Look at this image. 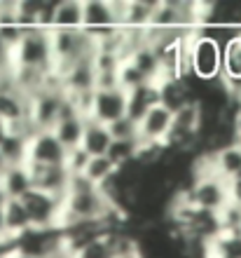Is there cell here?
<instances>
[{"label":"cell","instance_id":"6da1fadb","mask_svg":"<svg viewBox=\"0 0 241 258\" xmlns=\"http://www.w3.org/2000/svg\"><path fill=\"white\" fill-rule=\"evenodd\" d=\"M190 71L197 80L215 82L222 75V42L197 31L190 42Z\"/></svg>","mask_w":241,"mask_h":258},{"label":"cell","instance_id":"7a4b0ae2","mask_svg":"<svg viewBox=\"0 0 241 258\" xmlns=\"http://www.w3.org/2000/svg\"><path fill=\"white\" fill-rule=\"evenodd\" d=\"M14 66L19 68H35V71H52L54 68V54H52V40H49V31L35 28L26 31L21 45L12 52Z\"/></svg>","mask_w":241,"mask_h":258},{"label":"cell","instance_id":"3957f363","mask_svg":"<svg viewBox=\"0 0 241 258\" xmlns=\"http://www.w3.org/2000/svg\"><path fill=\"white\" fill-rule=\"evenodd\" d=\"M66 96L61 89H42L28 99V120L38 132H52L61 120Z\"/></svg>","mask_w":241,"mask_h":258},{"label":"cell","instance_id":"277c9868","mask_svg":"<svg viewBox=\"0 0 241 258\" xmlns=\"http://www.w3.org/2000/svg\"><path fill=\"white\" fill-rule=\"evenodd\" d=\"M188 200L197 207L199 211L206 214H220L229 202V181H225L222 176H211L201 178L194 183V188L188 192Z\"/></svg>","mask_w":241,"mask_h":258},{"label":"cell","instance_id":"5b68a950","mask_svg":"<svg viewBox=\"0 0 241 258\" xmlns=\"http://www.w3.org/2000/svg\"><path fill=\"white\" fill-rule=\"evenodd\" d=\"M21 202H24L28 216H31L33 230H56L63 200L40 190H31Z\"/></svg>","mask_w":241,"mask_h":258},{"label":"cell","instance_id":"8992f818","mask_svg":"<svg viewBox=\"0 0 241 258\" xmlns=\"http://www.w3.org/2000/svg\"><path fill=\"white\" fill-rule=\"evenodd\" d=\"M82 10H85V26L82 31L89 33L94 40H101L110 35L113 31L122 28L115 19V12L110 7V0H82Z\"/></svg>","mask_w":241,"mask_h":258},{"label":"cell","instance_id":"52a82bcc","mask_svg":"<svg viewBox=\"0 0 241 258\" xmlns=\"http://www.w3.org/2000/svg\"><path fill=\"white\" fill-rule=\"evenodd\" d=\"M129 115V94L122 89H108V92H96L92 117L99 124H113L117 120Z\"/></svg>","mask_w":241,"mask_h":258},{"label":"cell","instance_id":"ba28073f","mask_svg":"<svg viewBox=\"0 0 241 258\" xmlns=\"http://www.w3.org/2000/svg\"><path fill=\"white\" fill-rule=\"evenodd\" d=\"M28 171H31V178H33V190L47 192L59 200H66L68 195V185H70V174L63 164L59 167H45V164H26Z\"/></svg>","mask_w":241,"mask_h":258},{"label":"cell","instance_id":"9c48e42d","mask_svg":"<svg viewBox=\"0 0 241 258\" xmlns=\"http://www.w3.org/2000/svg\"><path fill=\"white\" fill-rule=\"evenodd\" d=\"M174 127V113L157 103L154 108H150L138 122V141L143 143H164L167 146L169 134Z\"/></svg>","mask_w":241,"mask_h":258},{"label":"cell","instance_id":"30bf717a","mask_svg":"<svg viewBox=\"0 0 241 258\" xmlns=\"http://www.w3.org/2000/svg\"><path fill=\"white\" fill-rule=\"evenodd\" d=\"M68 150L59 143L54 132H38L28 139V162L45 164V167H59L66 162Z\"/></svg>","mask_w":241,"mask_h":258},{"label":"cell","instance_id":"8fae6325","mask_svg":"<svg viewBox=\"0 0 241 258\" xmlns=\"http://www.w3.org/2000/svg\"><path fill=\"white\" fill-rule=\"evenodd\" d=\"M159 99L162 106H167L171 113H178L190 103L199 101V99H194L192 87L188 85V78H178V80H169L159 85Z\"/></svg>","mask_w":241,"mask_h":258},{"label":"cell","instance_id":"7c38bea8","mask_svg":"<svg viewBox=\"0 0 241 258\" xmlns=\"http://www.w3.org/2000/svg\"><path fill=\"white\" fill-rule=\"evenodd\" d=\"M82 26H85L82 0H59L54 7L52 31H82Z\"/></svg>","mask_w":241,"mask_h":258},{"label":"cell","instance_id":"4fadbf2b","mask_svg":"<svg viewBox=\"0 0 241 258\" xmlns=\"http://www.w3.org/2000/svg\"><path fill=\"white\" fill-rule=\"evenodd\" d=\"M92 59H82L68 71L63 78V92H96V68Z\"/></svg>","mask_w":241,"mask_h":258},{"label":"cell","instance_id":"5bb4252c","mask_svg":"<svg viewBox=\"0 0 241 258\" xmlns=\"http://www.w3.org/2000/svg\"><path fill=\"white\" fill-rule=\"evenodd\" d=\"M87 122H89L87 117L68 115V117H61L59 124H56L52 132H54V136L59 139V143L66 150L82 148V139H85V129H87Z\"/></svg>","mask_w":241,"mask_h":258},{"label":"cell","instance_id":"9a60e30c","mask_svg":"<svg viewBox=\"0 0 241 258\" xmlns=\"http://www.w3.org/2000/svg\"><path fill=\"white\" fill-rule=\"evenodd\" d=\"M5 223H7V232H10V239L17 242V239H24L28 232L33 230V223H31V216H28L26 207L21 200H10L5 209Z\"/></svg>","mask_w":241,"mask_h":258},{"label":"cell","instance_id":"2e32d148","mask_svg":"<svg viewBox=\"0 0 241 258\" xmlns=\"http://www.w3.org/2000/svg\"><path fill=\"white\" fill-rule=\"evenodd\" d=\"M154 0H127L124 17H122V28L131 31H145L152 24Z\"/></svg>","mask_w":241,"mask_h":258},{"label":"cell","instance_id":"e0dca14e","mask_svg":"<svg viewBox=\"0 0 241 258\" xmlns=\"http://www.w3.org/2000/svg\"><path fill=\"white\" fill-rule=\"evenodd\" d=\"M28 120V99L21 92H0V122L17 124Z\"/></svg>","mask_w":241,"mask_h":258},{"label":"cell","instance_id":"ac0fdd59","mask_svg":"<svg viewBox=\"0 0 241 258\" xmlns=\"http://www.w3.org/2000/svg\"><path fill=\"white\" fill-rule=\"evenodd\" d=\"M157 103H162L159 87L152 85V82H147V85L134 89V92L129 94V117H134L136 122H141V117L145 115L150 108H154Z\"/></svg>","mask_w":241,"mask_h":258},{"label":"cell","instance_id":"d6986e66","mask_svg":"<svg viewBox=\"0 0 241 258\" xmlns=\"http://www.w3.org/2000/svg\"><path fill=\"white\" fill-rule=\"evenodd\" d=\"M0 183H3L10 200H24L33 190V178H31V171H28L26 164L24 167H10L5 171V176L0 178Z\"/></svg>","mask_w":241,"mask_h":258},{"label":"cell","instance_id":"ffe728a7","mask_svg":"<svg viewBox=\"0 0 241 258\" xmlns=\"http://www.w3.org/2000/svg\"><path fill=\"white\" fill-rule=\"evenodd\" d=\"M110 143H113V136H110L106 124L89 120L87 129H85V139H82V148L87 150L92 157H101V155H108Z\"/></svg>","mask_w":241,"mask_h":258},{"label":"cell","instance_id":"44dd1931","mask_svg":"<svg viewBox=\"0 0 241 258\" xmlns=\"http://www.w3.org/2000/svg\"><path fill=\"white\" fill-rule=\"evenodd\" d=\"M0 153L5 157L7 167H24V164H28V139L7 132L0 139Z\"/></svg>","mask_w":241,"mask_h":258},{"label":"cell","instance_id":"7402d4cb","mask_svg":"<svg viewBox=\"0 0 241 258\" xmlns=\"http://www.w3.org/2000/svg\"><path fill=\"white\" fill-rule=\"evenodd\" d=\"M120 174V169L115 167L113 162H110V157L108 155H101V157H92L87 164V169H85V178H87L92 185H103L106 181H110V178H115Z\"/></svg>","mask_w":241,"mask_h":258},{"label":"cell","instance_id":"603a6c76","mask_svg":"<svg viewBox=\"0 0 241 258\" xmlns=\"http://www.w3.org/2000/svg\"><path fill=\"white\" fill-rule=\"evenodd\" d=\"M136 150H138V141H113L108 157L117 169H124L127 164L136 162Z\"/></svg>","mask_w":241,"mask_h":258},{"label":"cell","instance_id":"cb8c5ba5","mask_svg":"<svg viewBox=\"0 0 241 258\" xmlns=\"http://www.w3.org/2000/svg\"><path fill=\"white\" fill-rule=\"evenodd\" d=\"M117 82H120V89L122 92H127V94H131L134 89L147 85V80L143 78V73L134 66V63L129 61V59L127 61H122L120 71H117Z\"/></svg>","mask_w":241,"mask_h":258},{"label":"cell","instance_id":"d4e9b609","mask_svg":"<svg viewBox=\"0 0 241 258\" xmlns=\"http://www.w3.org/2000/svg\"><path fill=\"white\" fill-rule=\"evenodd\" d=\"M75 258H115L113 244H110V232H106V235H101V237H94L92 242H87Z\"/></svg>","mask_w":241,"mask_h":258},{"label":"cell","instance_id":"484cf974","mask_svg":"<svg viewBox=\"0 0 241 258\" xmlns=\"http://www.w3.org/2000/svg\"><path fill=\"white\" fill-rule=\"evenodd\" d=\"M108 132L113 136V141H138V122L129 115L108 124Z\"/></svg>","mask_w":241,"mask_h":258},{"label":"cell","instance_id":"4316f807","mask_svg":"<svg viewBox=\"0 0 241 258\" xmlns=\"http://www.w3.org/2000/svg\"><path fill=\"white\" fill-rule=\"evenodd\" d=\"M89 160H92V155H89L85 148H73V150H68L63 167L68 169V174H70V176H77V174H85Z\"/></svg>","mask_w":241,"mask_h":258},{"label":"cell","instance_id":"83f0119b","mask_svg":"<svg viewBox=\"0 0 241 258\" xmlns=\"http://www.w3.org/2000/svg\"><path fill=\"white\" fill-rule=\"evenodd\" d=\"M229 197H232V202L241 207V176L229 181Z\"/></svg>","mask_w":241,"mask_h":258},{"label":"cell","instance_id":"f1b7e54d","mask_svg":"<svg viewBox=\"0 0 241 258\" xmlns=\"http://www.w3.org/2000/svg\"><path fill=\"white\" fill-rule=\"evenodd\" d=\"M5 242H12V239H10V232H7L5 211H0V244H5Z\"/></svg>","mask_w":241,"mask_h":258},{"label":"cell","instance_id":"f546056e","mask_svg":"<svg viewBox=\"0 0 241 258\" xmlns=\"http://www.w3.org/2000/svg\"><path fill=\"white\" fill-rule=\"evenodd\" d=\"M5 258H40V256L28 253V251H21L19 246H17V249H12V251H5Z\"/></svg>","mask_w":241,"mask_h":258},{"label":"cell","instance_id":"4dcf8cb0","mask_svg":"<svg viewBox=\"0 0 241 258\" xmlns=\"http://www.w3.org/2000/svg\"><path fill=\"white\" fill-rule=\"evenodd\" d=\"M234 136H236V143H241V110L234 115Z\"/></svg>","mask_w":241,"mask_h":258},{"label":"cell","instance_id":"1f68e13d","mask_svg":"<svg viewBox=\"0 0 241 258\" xmlns=\"http://www.w3.org/2000/svg\"><path fill=\"white\" fill-rule=\"evenodd\" d=\"M7 202H10V197H7V192H5V188H3V183H0V211L7 207Z\"/></svg>","mask_w":241,"mask_h":258},{"label":"cell","instance_id":"d6a6232c","mask_svg":"<svg viewBox=\"0 0 241 258\" xmlns=\"http://www.w3.org/2000/svg\"><path fill=\"white\" fill-rule=\"evenodd\" d=\"M10 169V167H7V162H5V157H3V153H0V178L5 176V171Z\"/></svg>","mask_w":241,"mask_h":258},{"label":"cell","instance_id":"836d02e7","mask_svg":"<svg viewBox=\"0 0 241 258\" xmlns=\"http://www.w3.org/2000/svg\"><path fill=\"white\" fill-rule=\"evenodd\" d=\"M5 134H7V124H5V122H0V139H3Z\"/></svg>","mask_w":241,"mask_h":258},{"label":"cell","instance_id":"e575fe53","mask_svg":"<svg viewBox=\"0 0 241 258\" xmlns=\"http://www.w3.org/2000/svg\"><path fill=\"white\" fill-rule=\"evenodd\" d=\"M3 52H10V49L5 47V42H3V38H0V54H3Z\"/></svg>","mask_w":241,"mask_h":258},{"label":"cell","instance_id":"d590c367","mask_svg":"<svg viewBox=\"0 0 241 258\" xmlns=\"http://www.w3.org/2000/svg\"><path fill=\"white\" fill-rule=\"evenodd\" d=\"M232 101H236V103H239V106H241V96H234V99H232Z\"/></svg>","mask_w":241,"mask_h":258}]
</instances>
